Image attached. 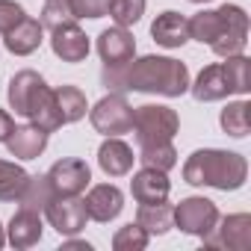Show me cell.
Listing matches in <instances>:
<instances>
[{"label":"cell","instance_id":"9","mask_svg":"<svg viewBox=\"0 0 251 251\" xmlns=\"http://www.w3.org/2000/svg\"><path fill=\"white\" fill-rule=\"evenodd\" d=\"M48 180H50L56 195H80V192H86V186L92 180V172H89V166L83 160L71 157V160L53 163L50 172H48Z\"/></svg>","mask_w":251,"mask_h":251},{"label":"cell","instance_id":"13","mask_svg":"<svg viewBox=\"0 0 251 251\" xmlns=\"http://www.w3.org/2000/svg\"><path fill=\"white\" fill-rule=\"evenodd\" d=\"M48 83L42 80V74H36V71H30V68H24V71H18L12 80H9V92H6V98H9V106L18 112V115H30V106L36 103V98H39V92L45 89Z\"/></svg>","mask_w":251,"mask_h":251},{"label":"cell","instance_id":"25","mask_svg":"<svg viewBox=\"0 0 251 251\" xmlns=\"http://www.w3.org/2000/svg\"><path fill=\"white\" fill-rule=\"evenodd\" d=\"M27 180H30V175L21 166L0 160V201H18V195L24 192Z\"/></svg>","mask_w":251,"mask_h":251},{"label":"cell","instance_id":"18","mask_svg":"<svg viewBox=\"0 0 251 251\" xmlns=\"http://www.w3.org/2000/svg\"><path fill=\"white\" fill-rule=\"evenodd\" d=\"M42 21H36V18H30V15H24L9 33H3V42H6V50L9 53H15V56H30V53H36L39 50V45H42Z\"/></svg>","mask_w":251,"mask_h":251},{"label":"cell","instance_id":"24","mask_svg":"<svg viewBox=\"0 0 251 251\" xmlns=\"http://www.w3.org/2000/svg\"><path fill=\"white\" fill-rule=\"evenodd\" d=\"M53 198H56V192H53V186H50L48 175H30V180H27L24 192L18 195L21 207L36 210V213H45V207H48Z\"/></svg>","mask_w":251,"mask_h":251},{"label":"cell","instance_id":"22","mask_svg":"<svg viewBox=\"0 0 251 251\" xmlns=\"http://www.w3.org/2000/svg\"><path fill=\"white\" fill-rule=\"evenodd\" d=\"M136 225L151 236V233H166L175 225V207H169L166 201L160 204H139L136 213Z\"/></svg>","mask_w":251,"mask_h":251},{"label":"cell","instance_id":"11","mask_svg":"<svg viewBox=\"0 0 251 251\" xmlns=\"http://www.w3.org/2000/svg\"><path fill=\"white\" fill-rule=\"evenodd\" d=\"M83 204H86L89 219L106 225V222L118 219V213L124 210V192L118 186H112V183H98V186L89 189V195L83 198Z\"/></svg>","mask_w":251,"mask_h":251},{"label":"cell","instance_id":"36","mask_svg":"<svg viewBox=\"0 0 251 251\" xmlns=\"http://www.w3.org/2000/svg\"><path fill=\"white\" fill-rule=\"evenodd\" d=\"M6 245V233H3V227H0V248Z\"/></svg>","mask_w":251,"mask_h":251},{"label":"cell","instance_id":"17","mask_svg":"<svg viewBox=\"0 0 251 251\" xmlns=\"http://www.w3.org/2000/svg\"><path fill=\"white\" fill-rule=\"evenodd\" d=\"M42 230H45L42 213L21 207V210L12 216L9 227H6V239H9L15 248H33V245L42 242Z\"/></svg>","mask_w":251,"mask_h":251},{"label":"cell","instance_id":"32","mask_svg":"<svg viewBox=\"0 0 251 251\" xmlns=\"http://www.w3.org/2000/svg\"><path fill=\"white\" fill-rule=\"evenodd\" d=\"M74 18H103L109 9V0H71Z\"/></svg>","mask_w":251,"mask_h":251},{"label":"cell","instance_id":"7","mask_svg":"<svg viewBox=\"0 0 251 251\" xmlns=\"http://www.w3.org/2000/svg\"><path fill=\"white\" fill-rule=\"evenodd\" d=\"M216 225L219 227H213L207 236H201L207 248H227V251H248L251 248V216L248 213L225 216Z\"/></svg>","mask_w":251,"mask_h":251},{"label":"cell","instance_id":"6","mask_svg":"<svg viewBox=\"0 0 251 251\" xmlns=\"http://www.w3.org/2000/svg\"><path fill=\"white\" fill-rule=\"evenodd\" d=\"M216 222H219V207L204 195H189L175 207V225L183 233L207 236L216 227Z\"/></svg>","mask_w":251,"mask_h":251},{"label":"cell","instance_id":"26","mask_svg":"<svg viewBox=\"0 0 251 251\" xmlns=\"http://www.w3.org/2000/svg\"><path fill=\"white\" fill-rule=\"evenodd\" d=\"M142 166L148 169H160V172H172L177 166V151L172 142H157V145H142L139 148V157H136Z\"/></svg>","mask_w":251,"mask_h":251},{"label":"cell","instance_id":"29","mask_svg":"<svg viewBox=\"0 0 251 251\" xmlns=\"http://www.w3.org/2000/svg\"><path fill=\"white\" fill-rule=\"evenodd\" d=\"M106 15L115 21V27H133L145 15V0H109Z\"/></svg>","mask_w":251,"mask_h":251},{"label":"cell","instance_id":"3","mask_svg":"<svg viewBox=\"0 0 251 251\" xmlns=\"http://www.w3.org/2000/svg\"><path fill=\"white\" fill-rule=\"evenodd\" d=\"M248 177V163L242 154L233 151H219V148H204L195 151L186 166H183V180L192 186H213L222 192H233L245 183Z\"/></svg>","mask_w":251,"mask_h":251},{"label":"cell","instance_id":"34","mask_svg":"<svg viewBox=\"0 0 251 251\" xmlns=\"http://www.w3.org/2000/svg\"><path fill=\"white\" fill-rule=\"evenodd\" d=\"M12 130H15V121H12V115H9L6 109H0V142H6V139L12 136Z\"/></svg>","mask_w":251,"mask_h":251},{"label":"cell","instance_id":"30","mask_svg":"<svg viewBox=\"0 0 251 251\" xmlns=\"http://www.w3.org/2000/svg\"><path fill=\"white\" fill-rule=\"evenodd\" d=\"M74 9H71V0H45V9H42V27L56 30L62 24H74Z\"/></svg>","mask_w":251,"mask_h":251},{"label":"cell","instance_id":"15","mask_svg":"<svg viewBox=\"0 0 251 251\" xmlns=\"http://www.w3.org/2000/svg\"><path fill=\"white\" fill-rule=\"evenodd\" d=\"M151 36H154L157 45H163L169 50L183 48L189 42V18L175 12V9H169V12L157 15V21L151 24Z\"/></svg>","mask_w":251,"mask_h":251},{"label":"cell","instance_id":"21","mask_svg":"<svg viewBox=\"0 0 251 251\" xmlns=\"http://www.w3.org/2000/svg\"><path fill=\"white\" fill-rule=\"evenodd\" d=\"M30 124H36V127H42L45 133H53V130H59L62 127V115H59V109H56V98H53V89L50 86H45L42 92H39V98H36V103L30 106Z\"/></svg>","mask_w":251,"mask_h":251},{"label":"cell","instance_id":"4","mask_svg":"<svg viewBox=\"0 0 251 251\" xmlns=\"http://www.w3.org/2000/svg\"><path fill=\"white\" fill-rule=\"evenodd\" d=\"M139 148L142 145H157V142H172L175 133L180 130V118L172 106L160 103H142L133 109V127Z\"/></svg>","mask_w":251,"mask_h":251},{"label":"cell","instance_id":"28","mask_svg":"<svg viewBox=\"0 0 251 251\" xmlns=\"http://www.w3.org/2000/svg\"><path fill=\"white\" fill-rule=\"evenodd\" d=\"M222 68H225V80H227L230 95H248V89H251V80H248V59H245L242 53L225 56Z\"/></svg>","mask_w":251,"mask_h":251},{"label":"cell","instance_id":"2","mask_svg":"<svg viewBox=\"0 0 251 251\" xmlns=\"http://www.w3.org/2000/svg\"><path fill=\"white\" fill-rule=\"evenodd\" d=\"M189 39L210 45L216 56H236L248 45V15L236 3H225L219 9H204L189 18Z\"/></svg>","mask_w":251,"mask_h":251},{"label":"cell","instance_id":"12","mask_svg":"<svg viewBox=\"0 0 251 251\" xmlns=\"http://www.w3.org/2000/svg\"><path fill=\"white\" fill-rule=\"evenodd\" d=\"M50 48L62 62H83L89 56V36L74 24H62L56 30H50Z\"/></svg>","mask_w":251,"mask_h":251},{"label":"cell","instance_id":"10","mask_svg":"<svg viewBox=\"0 0 251 251\" xmlns=\"http://www.w3.org/2000/svg\"><path fill=\"white\" fill-rule=\"evenodd\" d=\"M98 53L103 65H124L136 56V39L127 27H109L98 36Z\"/></svg>","mask_w":251,"mask_h":251},{"label":"cell","instance_id":"16","mask_svg":"<svg viewBox=\"0 0 251 251\" xmlns=\"http://www.w3.org/2000/svg\"><path fill=\"white\" fill-rule=\"evenodd\" d=\"M130 192H133V198H136L139 204H160V201L169 198L172 183H169L166 172H160V169H148V166H145L142 172L133 175V180H130Z\"/></svg>","mask_w":251,"mask_h":251},{"label":"cell","instance_id":"1","mask_svg":"<svg viewBox=\"0 0 251 251\" xmlns=\"http://www.w3.org/2000/svg\"><path fill=\"white\" fill-rule=\"evenodd\" d=\"M100 83L112 92H154L180 98L189 92V68L172 56H142L124 65H103Z\"/></svg>","mask_w":251,"mask_h":251},{"label":"cell","instance_id":"31","mask_svg":"<svg viewBox=\"0 0 251 251\" xmlns=\"http://www.w3.org/2000/svg\"><path fill=\"white\" fill-rule=\"evenodd\" d=\"M145 245H148V233L139 225H133V222L118 227L115 236H112V248L115 251H142Z\"/></svg>","mask_w":251,"mask_h":251},{"label":"cell","instance_id":"8","mask_svg":"<svg viewBox=\"0 0 251 251\" xmlns=\"http://www.w3.org/2000/svg\"><path fill=\"white\" fill-rule=\"evenodd\" d=\"M45 216L50 222V227L59 233V236H74L86 227V204L80 195H56L48 207H45Z\"/></svg>","mask_w":251,"mask_h":251},{"label":"cell","instance_id":"23","mask_svg":"<svg viewBox=\"0 0 251 251\" xmlns=\"http://www.w3.org/2000/svg\"><path fill=\"white\" fill-rule=\"evenodd\" d=\"M53 98H56V109L62 115V124H74L86 115L89 103H86V95L77 89V86H59L53 89Z\"/></svg>","mask_w":251,"mask_h":251},{"label":"cell","instance_id":"5","mask_svg":"<svg viewBox=\"0 0 251 251\" xmlns=\"http://www.w3.org/2000/svg\"><path fill=\"white\" fill-rule=\"evenodd\" d=\"M92 127L103 136H124L133 127V106L127 103L121 92H112L106 98H100L95 103V109L89 112Z\"/></svg>","mask_w":251,"mask_h":251},{"label":"cell","instance_id":"20","mask_svg":"<svg viewBox=\"0 0 251 251\" xmlns=\"http://www.w3.org/2000/svg\"><path fill=\"white\" fill-rule=\"evenodd\" d=\"M189 92H192L195 100H201V103H210V100H222V98H227L230 89H227V80H225V68H222V62H219V65H207V68L195 77V83H189Z\"/></svg>","mask_w":251,"mask_h":251},{"label":"cell","instance_id":"35","mask_svg":"<svg viewBox=\"0 0 251 251\" xmlns=\"http://www.w3.org/2000/svg\"><path fill=\"white\" fill-rule=\"evenodd\" d=\"M65 248H80V251H92V245H89V242H80V239H68V242H65Z\"/></svg>","mask_w":251,"mask_h":251},{"label":"cell","instance_id":"27","mask_svg":"<svg viewBox=\"0 0 251 251\" xmlns=\"http://www.w3.org/2000/svg\"><path fill=\"white\" fill-rule=\"evenodd\" d=\"M248 100H233V103H227L225 109H222V130L227 133V136H233V139H242V136H248Z\"/></svg>","mask_w":251,"mask_h":251},{"label":"cell","instance_id":"14","mask_svg":"<svg viewBox=\"0 0 251 251\" xmlns=\"http://www.w3.org/2000/svg\"><path fill=\"white\" fill-rule=\"evenodd\" d=\"M133 148L127 142H121L118 136H106V142L98 148V166L103 175L109 177H124V175H130L133 169Z\"/></svg>","mask_w":251,"mask_h":251},{"label":"cell","instance_id":"37","mask_svg":"<svg viewBox=\"0 0 251 251\" xmlns=\"http://www.w3.org/2000/svg\"><path fill=\"white\" fill-rule=\"evenodd\" d=\"M189 3H210V0H189Z\"/></svg>","mask_w":251,"mask_h":251},{"label":"cell","instance_id":"19","mask_svg":"<svg viewBox=\"0 0 251 251\" xmlns=\"http://www.w3.org/2000/svg\"><path fill=\"white\" fill-rule=\"evenodd\" d=\"M9 148V154L15 160H36L45 148H48V133L36 124H24V127H15L12 136L3 142Z\"/></svg>","mask_w":251,"mask_h":251},{"label":"cell","instance_id":"33","mask_svg":"<svg viewBox=\"0 0 251 251\" xmlns=\"http://www.w3.org/2000/svg\"><path fill=\"white\" fill-rule=\"evenodd\" d=\"M24 6L15 3V0H0V33H9L21 18H24Z\"/></svg>","mask_w":251,"mask_h":251}]
</instances>
